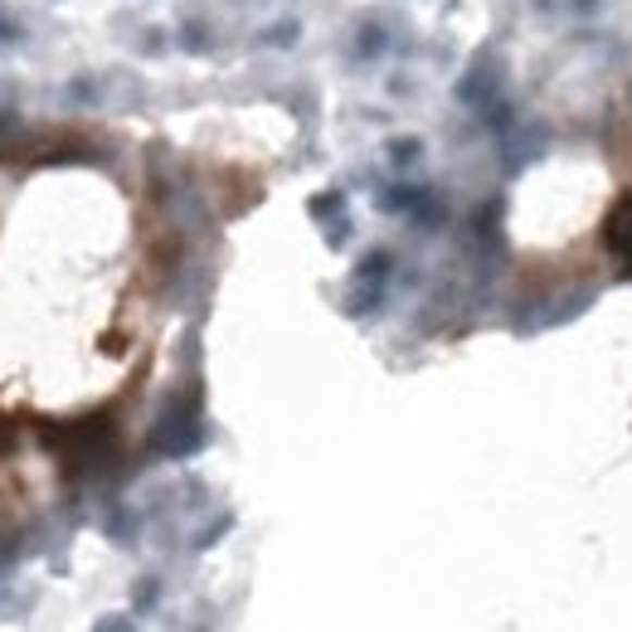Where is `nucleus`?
I'll return each instance as SVG.
<instances>
[{
  "mask_svg": "<svg viewBox=\"0 0 632 632\" xmlns=\"http://www.w3.org/2000/svg\"><path fill=\"white\" fill-rule=\"evenodd\" d=\"M419 157H423L419 137H395V141H389V161H395V165H413Z\"/></svg>",
  "mask_w": 632,
  "mask_h": 632,
  "instance_id": "nucleus-4",
  "label": "nucleus"
},
{
  "mask_svg": "<svg viewBox=\"0 0 632 632\" xmlns=\"http://www.w3.org/2000/svg\"><path fill=\"white\" fill-rule=\"evenodd\" d=\"M458 98L468 102V108H492V102L501 98V59L496 54L476 59V64L468 69V78L458 83Z\"/></svg>",
  "mask_w": 632,
  "mask_h": 632,
  "instance_id": "nucleus-1",
  "label": "nucleus"
},
{
  "mask_svg": "<svg viewBox=\"0 0 632 632\" xmlns=\"http://www.w3.org/2000/svg\"><path fill=\"white\" fill-rule=\"evenodd\" d=\"M385 45H389L385 20H365V25L356 29V54L360 59H380V54H385Z\"/></svg>",
  "mask_w": 632,
  "mask_h": 632,
  "instance_id": "nucleus-3",
  "label": "nucleus"
},
{
  "mask_svg": "<svg viewBox=\"0 0 632 632\" xmlns=\"http://www.w3.org/2000/svg\"><path fill=\"white\" fill-rule=\"evenodd\" d=\"M604 244L614 248L618 258H632V195H623V200L614 205V214H608V224H604Z\"/></svg>",
  "mask_w": 632,
  "mask_h": 632,
  "instance_id": "nucleus-2",
  "label": "nucleus"
},
{
  "mask_svg": "<svg viewBox=\"0 0 632 632\" xmlns=\"http://www.w3.org/2000/svg\"><path fill=\"white\" fill-rule=\"evenodd\" d=\"M10 39H20V25H10V20L0 15V45H10Z\"/></svg>",
  "mask_w": 632,
  "mask_h": 632,
  "instance_id": "nucleus-8",
  "label": "nucleus"
},
{
  "mask_svg": "<svg viewBox=\"0 0 632 632\" xmlns=\"http://www.w3.org/2000/svg\"><path fill=\"white\" fill-rule=\"evenodd\" d=\"M92 632H132V623H127V618H102Z\"/></svg>",
  "mask_w": 632,
  "mask_h": 632,
  "instance_id": "nucleus-7",
  "label": "nucleus"
},
{
  "mask_svg": "<svg viewBox=\"0 0 632 632\" xmlns=\"http://www.w3.org/2000/svg\"><path fill=\"white\" fill-rule=\"evenodd\" d=\"M181 45L185 49H205V45H210V35H205L195 20H185V25H181Z\"/></svg>",
  "mask_w": 632,
  "mask_h": 632,
  "instance_id": "nucleus-6",
  "label": "nucleus"
},
{
  "mask_svg": "<svg viewBox=\"0 0 632 632\" xmlns=\"http://www.w3.org/2000/svg\"><path fill=\"white\" fill-rule=\"evenodd\" d=\"M302 35V25H297V20H287V25H273V29H263V45H293V39Z\"/></svg>",
  "mask_w": 632,
  "mask_h": 632,
  "instance_id": "nucleus-5",
  "label": "nucleus"
}]
</instances>
